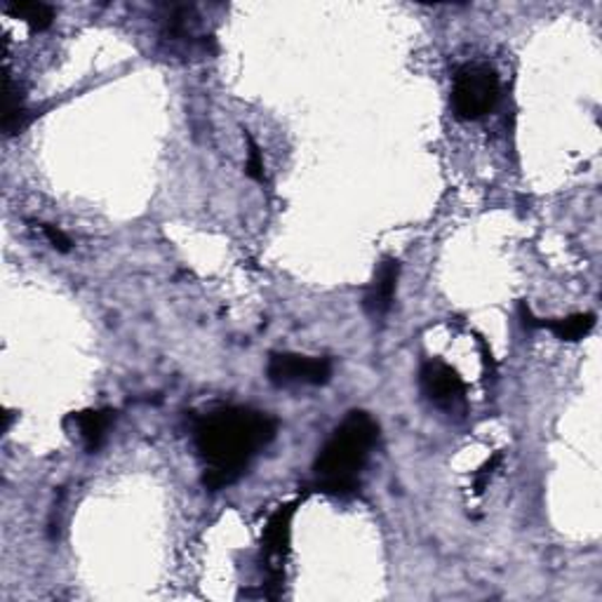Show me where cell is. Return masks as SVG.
<instances>
[{"mask_svg":"<svg viewBox=\"0 0 602 602\" xmlns=\"http://www.w3.org/2000/svg\"><path fill=\"white\" fill-rule=\"evenodd\" d=\"M69 422L76 426L78 438L86 445L88 452H97L107 438V431L114 422V412L111 409H86V412H76L69 417Z\"/></svg>","mask_w":602,"mask_h":602,"instance_id":"ba28073f","label":"cell"},{"mask_svg":"<svg viewBox=\"0 0 602 602\" xmlns=\"http://www.w3.org/2000/svg\"><path fill=\"white\" fill-rule=\"evenodd\" d=\"M500 101V76L490 65H466L454 76L452 109L460 120H481Z\"/></svg>","mask_w":602,"mask_h":602,"instance_id":"3957f363","label":"cell"},{"mask_svg":"<svg viewBox=\"0 0 602 602\" xmlns=\"http://www.w3.org/2000/svg\"><path fill=\"white\" fill-rule=\"evenodd\" d=\"M420 386L426 401L445 412L466 409V384L460 372L443 361H428L420 372Z\"/></svg>","mask_w":602,"mask_h":602,"instance_id":"277c9868","label":"cell"},{"mask_svg":"<svg viewBox=\"0 0 602 602\" xmlns=\"http://www.w3.org/2000/svg\"><path fill=\"white\" fill-rule=\"evenodd\" d=\"M379 424L363 409H353L346 420L332 431L329 441L316 456V490L329 496H348L361 490V471L365 468L372 447L377 445Z\"/></svg>","mask_w":602,"mask_h":602,"instance_id":"7a4b0ae2","label":"cell"},{"mask_svg":"<svg viewBox=\"0 0 602 602\" xmlns=\"http://www.w3.org/2000/svg\"><path fill=\"white\" fill-rule=\"evenodd\" d=\"M247 147H250V154H247V175H250L255 181H264V158L257 147V141L247 135Z\"/></svg>","mask_w":602,"mask_h":602,"instance_id":"8fae6325","label":"cell"},{"mask_svg":"<svg viewBox=\"0 0 602 602\" xmlns=\"http://www.w3.org/2000/svg\"><path fill=\"white\" fill-rule=\"evenodd\" d=\"M276 428L268 414L247 407H224L203 417L194 433L205 462L203 485L210 492L234 485L255 454L276 438Z\"/></svg>","mask_w":602,"mask_h":602,"instance_id":"6da1fadb","label":"cell"},{"mask_svg":"<svg viewBox=\"0 0 602 602\" xmlns=\"http://www.w3.org/2000/svg\"><path fill=\"white\" fill-rule=\"evenodd\" d=\"M398 276H401V261L398 259H384L377 268L375 278H372L369 287L365 289V299L363 306L369 316L382 318L386 316L391 306H393V297H396V287H398Z\"/></svg>","mask_w":602,"mask_h":602,"instance_id":"52a82bcc","label":"cell"},{"mask_svg":"<svg viewBox=\"0 0 602 602\" xmlns=\"http://www.w3.org/2000/svg\"><path fill=\"white\" fill-rule=\"evenodd\" d=\"M539 327L551 329L553 335L563 342H579V339H584L589 332L595 327V316L593 314H574V316L557 318V320H539Z\"/></svg>","mask_w":602,"mask_h":602,"instance_id":"9c48e42d","label":"cell"},{"mask_svg":"<svg viewBox=\"0 0 602 602\" xmlns=\"http://www.w3.org/2000/svg\"><path fill=\"white\" fill-rule=\"evenodd\" d=\"M268 382L276 386H323L332 377V363L327 358L299 356V353H274L266 367Z\"/></svg>","mask_w":602,"mask_h":602,"instance_id":"5b68a950","label":"cell"},{"mask_svg":"<svg viewBox=\"0 0 602 602\" xmlns=\"http://www.w3.org/2000/svg\"><path fill=\"white\" fill-rule=\"evenodd\" d=\"M6 12L14 19L27 22L33 33L48 31L55 22V8L46 3H19V0H12V3L6 6Z\"/></svg>","mask_w":602,"mask_h":602,"instance_id":"30bf717a","label":"cell"},{"mask_svg":"<svg viewBox=\"0 0 602 602\" xmlns=\"http://www.w3.org/2000/svg\"><path fill=\"white\" fill-rule=\"evenodd\" d=\"M293 515H295V504L280 506L272 521H268L261 539V553H264V563H266V574L272 579V584H280L283 579V563L287 557L289 549V532H293Z\"/></svg>","mask_w":602,"mask_h":602,"instance_id":"8992f818","label":"cell"},{"mask_svg":"<svg viewBox=\"0 0 602 602\" xmlns=\"http://www.w3.org/2000/svg\"><path fill=\"white\" fill-rule=\"evenodd\" d=\"M40 228H43L46 238L50 240V245L55 247L57 253H69L71 250V238L65 231H59V228L52 226V224H40Z\"/></svg>","mask_w":602,"mask_h":602,"instance_id":"7c38bea8","label":"cell"}]
</instances>
